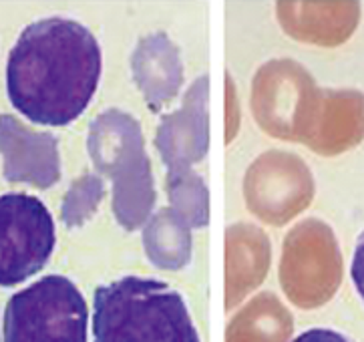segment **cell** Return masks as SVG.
<instances>
[{
  "label": "cell",
  "instance_id": "cell-9",
  "mask_svg": "<svg viewBox=\"0 0 364 342\" xmlns=\"http://www.w3.org/2000/svg\"><path fill=\"white\" fill-rule=\"evenodd\" d=\"M143 244L155 266L164 270H177L188 264L191 254L189 225L171 208H164L145 225Z\"/></svg>",
  "mask_w": 364,
  "mask_h": 342
},
{
  "label": "cell",
  "instance_id": "cell-7",
  "mask_svg": "<svg viewBox=\"0 0 364 342\" xmlns=\"http://www.w3.org/2000/svg\"><path fill=\"white\" fill-rule=\"evenodd\" d=\"M0 154L4 155V177L47 189L60 177L57 139L36 133L16 119L0 115Z\"/></svg>",
  "mask_w": 364,
  "mask_h": 342
},
{
  "label": "cell",
  "instance_id": "cell-5",
  "mask_svg": "<svg viewBox=\"0 0 364 342\" xmlns=\"http://www.w3.org/2000/svg\"><path fill=\"white\" fill-rule=\"evenodd\" d=\"M55 246V222L43 201L28 193L0 196V286L38 274Z\"/></svg>",
  "mask_w": 364,
  "mask_h": 342
},
{
  "label": "cell",
  "instance_id": "cell-8",
  "mask_svg": "<svg viewBox=\"0 0 364 342\" xmlns=\"http://www.w3.org/2000/svg\"><path fill=\"white\" fill-rule=\"evenodd\" d=\"M131 71L145 103L153 111L167 105L183 83L179 50L165 33L143 36L131 55Z\"/></svg>",
  "mask_w": 364,
  "mask_h": 342
},
{
  "label": "cell",
  "instance_id": "cell-13",
  "mask_svg": "<svg viewBox=\"0 0 364 342\" xmlns=\"http://www.w3.org/2000/svg\"><path fill=\"white\" fill-rule=\"evenodd\" d=\"M292 342H354L350 336L332 328H310L298 334Z\"/></svg>",
  "mask_w": 364,
  "mask_h": 342
},
{
  "label": "cell",
  "instance_id": "cell-4",
  "mask_svg": "<svg viewBox=\"0 0 364 342\" xmlns=\"http://www.w3.org/2000/svg\"><path fill=\"white\" fill-rule=\"evenodd\" d=\"M87 302L65 276L36 280L4 310V342H87Z\"/></svg>",
  "mask_w": 364,
  "mask_h": 342
},
{
  "label": "cell",
  "instance_id": "cell-10",
  "mask_svg": "<svg viewBox=\"0 0 364 342\" xmlns=\"http://www.w3.org/2000/svg\"><path fill=\"white\" fill-rule=\"evenodd\" d=\"M169 198H171V210L189 225V228H201L208 225L210 220V193L203 183L191 169H179L169 171Z\"/></svg>",
  "mask_w": 364,
  "mask_h": 342
},
{
  "label": "cell",
  "instance_id": "cell-1",
  "mask_svg": "<svg viewBox=\"0 0 364 342\" xmlns=\"http://www.w3.org/2000/svg\"><path fill=\"white\" fill-rule=\"evenodd\" d=\"M103 69L95 35L73 18L53 16L28 24L6 63V93L33 123L60 127L81 117Z\"/></svg>",
  "mask_w": 364,
  "mask_h": 342
},
{
  "label": "cell",
  "instance_id": "cell-12",
  "mask_svg": "<svg viewBox=\"0 0 364 342\" xmlns=\"http://www.w3.org/2000/svg\"><path fill=\"white\" fill-rule=\"evenodd\" d=\"M350 278H353L354 288L364 302V232L356 240V248L353 254V264H350Z\"/></svg>",
  "mask_w": 364,
  "mask_h": 342
},
{
  "label": "cell",
  "instance_id": "cell-3",
  "mask_svg": "<svg viewBox=\"0 0 364 342\" xmlns=\"http://www.w3.org/2000/svg\"><path fill=\"white\" fill-rule=\"evenodd\" d=\"M87 145L97 169L113 181L117 222L125 230L139 228L155 203L151 166L139 123L119 109H109L91 123Z\"/></svg>",
  "mask_w": 364,
  "mask_h": 342
},
{
  "label": "cell",
  "instance_id": "cell-2",
  "mask_svg": "<svg viewBox=\"0 0 364 342\" xmlns=\"http://www.w3.org/2000/svg\"><path fill=\"white\" fill-rule=\"evenodd\" d=\"M95 342H200L183 296L155 278L123 276L93 296Z\"/></svg>",
  "mask_w": 364,
  "mask_h": 342
},
{
  "label": "cell",
  "instance_id": "cell-6",
  "mask_svg": "<svg viewBox=\"0 0 364 342\" xmlns=\"http://www.w3.org/2000/svg\"><path fill=\"white\" fill-rule=\"evenodd\" d=\"M210 87L208 77H201L186 95L183 105L165 117L157 129L155 145L169 171L191 169L208 154L210 119H208Z\"/></svg>",
  "mask_w": 364,
  "mask_h": 342
},
{
  "label": "cell",
  "instance_id": "cell-11",
  "mask_svg": "<svg viewBox=\"0 0 364 342\" xmlns=\"http://www.w3.org/2000/svg\"><path fill=\"white\" fill-rule=\"evenodd\" d=\"M103 196H105V186L97 176L87 173L81 179H77L63 201V222L69 228L81 225L85 220L93 215Z\"/></svg>",
  "mask_w": 364,
  "mask_h": 342
}]
</instances>
